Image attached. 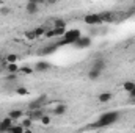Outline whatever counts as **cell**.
Returning <instances> with one entry per match:
<instances>
[{
    "label": "cell",
    "instance_id": "22",
    "mask_svg": "<svg viewBox=\"0 0 135 133\" xmlns=\"http://www.w3.org/2000/svg\"><path fill=\"white\" fill-rule=\"evenodd\" d=\"M134 88H135V81H126V83L123 85V89H124L126 93H131Z\"/></svg>",
    "mask_w": 135,
    "mask_h": 133
},
{
    "label": "cell",
    "instance_id": "9",
    "mask_svg": "<svg viewBox=\"0 0 135 133\" xmlns=\"http://www.w3.org/2000/svg\"><path fill=\"white\" fill-rule=\"evenodd\" d=\"M25 11H27L28 14H36V13L39 11V2H36V0L28 2V3L25 5Z\"/></svg>",
    "mask_w": 135,
    "mask_h": 133
},
{
    "label": "cell",
    "instance_id": "4",
    "mask_svg": "<svg viewBox=\"0 0 135 133\" xmlns=\"http://www.w3.org/2000/svg\"><path fill=\"white\" fill-rule=\"evenodd\" d=\"M91 44H93L91 36H80V38H79L72 45H74V47H77V49H88Z\"/></svg>",
    "mask_w": 135,
    "mask_h": 133
},
{
    "label": "cell",
    "instance_id": "11",
    "mask_svg": "<svg viewBox=\"0 0 135 133\" xmlns=\"http://www.w3.org/2000/svg\"><path fill=\"white\" fill-rule=\"evenodd\" d=\"M99 17H101V22H112L113 19H115V14L112 13V11H102L99 13Z\"/></svg>",
    "mask_w": 135,
    "mask_h": 133
},
{
    "label": "cell",
    "instance_id": "19",
    "mask_svg": "<svg viewBox=\"0 0 135 133\" xmlns=\"http://www.w3.org/2000/svg\"><path fill=\"white\" fill-rule=\"evenodd\" d=\"M25 132V129L21 125V124H17V125H13L9 130H8V133H24Z\"/></svg>",
    "mask_w": 135,
    "mask_h": 133
},
{
    "label": "cell",
    "instance_id": "30",
    "mask_svg": "<svg viewBox=\"0 0 135 133\" xmlns=\"http://www.w3.org/2000/svg\"><path fill=\"white\" fill-rule=\"evenodd\" d=\"M0 14H9V8L8 6H0Z\"/></svg>",
    "mask_w": 135,
    "mask_h": 133
},
{
    "label": "cell",
    "instance_id": "28",
    "mask_svg": "<svg viewBox=\"0 0 135 133\" xmlns=\"http://www.w3.org/2000/svg\"><path fill=\"white\" fill-rule=\"evenodd\" d=\"M41 124H42V125H49V124H50V117H49L47 114H44V116L41 117Z\"/></svg>",
    "mask_w": 135,
    "mask_h": 133
},
{
    "label": "cell",
    "instance_id": "18",
    "mask_svg": "<svg viewBox=\"0 0 135 133\" xmlns=\"http://www.w3.org/2000/svg\"><path fill=\"white\" fill-rule=\"evenodd\" d=\"M66 21L65 19H55L54 21V28H66Z\"/></svg>",
    "mask_w": 135,
    "mask_h": 133
},
{
    "label": "cell",
    "instance_id": "26",
    "mask_svg": "<svg viewBox=\"0 0 135 133\" xmlns=\"http://www.w3.org/2000/svg\"><path fill=\"white\" fill-rule=\"evenodd\" d=\"M17 80V74H8L5 75V81H16Z\"/></svg>",
    "mask_w": 135,
    "mask_h": 133
},
{
    "label": "cell",
    "instance_id": "5",
    "mask_svg": "<svg viewBox=\"0 0 135 133\" xmlns=\"http://www.w3.org/2000/svg\"><path fill=\"white\" fill-rule=\"evenodd\" d=\"M105 67H107L105 58H102V57H99V55H98V57L93 60V66H91V69H94V70H98V72H102Z\"/></svg>",
    "mask_w": 135,
    "mask_h": 133
},
{
    "label": "cell",
    "instance_id": "15",
    "mask_svg": "<svg viewBox=\"0 0 135 133\" xmlns=\"http://www.w3.org/2000/svg\"><path fill=\"white\" fill-rule=\"evenodd\" d=\"M112 99H113V94H112V93H101V94L98 96V100H99L101 103H107V102H110Z\"/></svg>",
    "mask_w": 135,
    "mask_h": 133
},
{
    "label": "cell",
    "instance_id": "6",
    "mask_svg": "<svg viewBox=\"0 0 135 133\" xmlns=\"http://www.w3.org/2000/svg\"><path fill=\"white\" fill-rule=\"evenodd\" d=\"M44 100H46V97H44V96H42V97H38V99H35V100H32V102L28 103V111H35V110H42Z\"/></svg>",
    "mask_w": 135,
    "mask_h": 133
},
{
    "label": "cell",
    "instance_id": "8",
    "mask_svg": "<svg viewBox=\"0 0 135 133\" xmlns=\"http://www.w3.org/2000/svg\"><path fill=\"white\" fill-rule=\"evenodd\" d=\"M50 67H52V64H50L49 61H46V60H39V61L35 64L33 69L36 70V72H46V70H49Z\"/></svg>",
    "mask_w": 135,
    "mask_h": 133
},
{
    "label": "cell",
    "instance_id": "27",
    "mask_svg": "<svg viewBox=\"0 0 135 133\" xmlns=\"http://www.w3.org/2000/svg\"><path fill=\"white\" fill-rule=\"evenodd\" d=\"M54 33H55V36H65L66 28H54Z\"/></svg>",
    "mask_w": 135,
    "mask_h": 133
},
{
    "label": "cell",
    "instance_id": "1",
    "mask_svg": "<svg viewBox=\"0 0 135 133\" xmlns=\"http://www.w3.org/2000/svg\"><path fill=\"white\" fill-rule=\"evenodd\" d=\"M119 119V113L118 111H107V113H102L99 116V119L93 124H90V129H105V127H110L113 125L115 122H118Z\"/></svg>",
    "mask_w": 135,
    "mask_h": 133
},
{
    "label": "cell",
    "instance_id": "24",
    "mask_svg": "<svg viewBox=\"0 0 135 133\" xmlns=\"http://www.w3.org/2000/svg\"><path fill=\"white\" fill-rule=\"evenodd\" d=\"M33 32H35V34H36V38H41V36L46 34V27H36Z\"/></svg>",
    "mask_w": 135,
    "mask_h": 133
},
{
    "label": "cell",
    "instance_id": "23",
    "mask_svg": "<svg viewBox=\"0 0 135 133\" xmlns=\"http://www.w3.org/2000/svg\"><path fill=\"white\" fill-rule=\"evenodd\" d=\"M16 94L17 96H28V89L25 86H17L16 88Z\"/></svg>",
    "mask_w": 135,
    "mask_h": 133
},
{
    "label": "cell",
    "instance_id": "37",
    "mask_svg": "<svg viewBox=\"0 0 135 133\" xmlns=\"http://www.w3.org/2000/svg\"><path fill=\"white\" fill-rule=\"evenodd\" d=\"M2 72H3V67L0 66V74H2Z\"/></svg>",
    "mask_w": 135,
    "mask_h": 133
},
{
    "label": "cell",
    "instance_id": "10",
    "mask_svg": "<svg viewBox=\"0 0 135 133\" xmlns=\"http://www.w3.org/2000/svg\"><path fill=\"white\" fill-rule=\"evenodd\" d=\"M57 49H58V44H57V42H52V44H49V45L42 47L39 53H41V55H50V53H54Z\"/></svg>",
    "mask_w": 135,
    "mask_h": 133
},
{
    "label": "cell",
    "instance_id": "20",
    "mask_svg": "<svg viewBox=\"0 0 135 133\" xmlns=\"http://www.w3.org/2000/svg\"><path fill=\"white\" fill-rule=\"evenodd\" d=\"M102 72H98V70H94V69H90V72H88V78L90 80H98L99 77H101Z\"/></svg>",
    "mask_w": 135,
    "mask_h": 133
},
{
    "label": "cell",
    "instance_id": "31",
    "mask_svg": "<svg viewBox=\"0 0 135 133\" xmlns=\"http://www.w3.org/2000/svg\"><path fill=\"white\" fill-rule=\"evenodd\" d=\"M127 96H129V100H131V99H135V88L131 91V93H127Z\"/></svg>",
    "mask_w": 135,
    "mask_h": 133
},
{
    "label": "cell",
    "instance_id": "12",
    "mask_svg": "<svg viewBox=\"0 0 135 133\" xmlns=\"http://www.w3.org/2000/svg\"><path fill=\"white\" fill-rule=\"evenodd\" d=\"M22 116H24V111H22V110H19V108H14V110L8 111V117H11L13 121H16V119H21Z\"/></svg>",
    "mask_w": 135,
    "mask_h": 133
},
{
    "label": "cell",
    "instance_id": "33",
    "mask_svg": "<svg viewBox=\"0 0 135 133\" xmlns=\"http://www.w3.org/2000/svg\"><path fill=\"white\" fill-rule=\"evenodd\" d=\"M127 14H129V16H131V14L134 16V14H135V6H134V8H129V11H127Z\"/></svg>",
    "mask_w": 135,
    "mask_h": 133
},
{
    "label": "cell",
    "instance_id": "34",
    "mask_svg": "<svg viewBox=\"0 0 135 133\" xmlns=\"http://www.w3.org/2000/svg\"><path fill=\"white\" fill-rule=\"evenodd\" d=\"M3 60H5V57H3V55H2V53H0V64H2V63H3Z\"/></svg>",
    "mask_w": 135,
    "mask_h": 133
},
{
    "label": "cell",
    "instance_id": "36",
    "mask_svg": "<svg viewBox=\"0 0 135 133\" xmlns=\"http://www.w3.org/2000/svg\"><path fill=\"white\" fill-rule=\"evenodd\" d=\"M129 102H131L132 105H135V99H131V100H129Z\"/></svg>",
    "mask_w": 135,
    "mask_h": 133
},
{
    "label": "cell",
    "instance_id": "13",
    "mask_svg": "<svg viewBox=\"0 0 135 133\" xmlns=\"http://www.w3.org/2000/svg\"><path fill=\"white\" fill-rule=\"evenodd\" d=\"M66 111H68V106L65 103H58V105L54 108V114H55V116H63Z\"/></svg>",
    "mask_w": 135,
    "mask_h": 133
},
{
    "label": "cell",
    "instance_id": "3",
    "mask_svg": "<svg viewBox=\"0 0 135 133\" xmlns=\"http://www.w3.org/2000/svg\"><path fill=\"white\" fill-rule=\"evenodd\" d=\"M83 22L86 24V25H91V27H98V25H101V17H99V13H90V14H86L85 17H83Z\"/></svg>",
    "mask_w": 135,
    "mask_h": 133
},
{
    "label": "cell",
    "instance_id": "2",
    "mask_svg": "<svg viewBox=\"0 0 135 133\" xmlns=\"http://www.w3.org/2000/svg\"><path fill=\"white\" fill-rule=\"evenodd\" d=\"M80 36H82L80 30H77V28H71V30H66V33H65V36H63V39H60L57 44H58V47H60V45H72Z\"/></svg>",
    "mask_w": 135,
    "mask_h": 133
},
{
    "label": "cell",
    "instance_id": "21",
    "mask_svg": "<svg viewBox=\"0 0 135 133\" xmlns=\"http://www.w3.org/2000/svg\"><path fill=\"white\" fill-rule=\"evenodd\" d=\"M33 72H35V69L30 66H22L19 69V74H25V75H32Z\"/></svg>",
    "mask_w": 135,
    "mask_h": 133
},
{
    "label": "cell",
    "instance_id": "25",
    "mask_svg": "<svg viewBox=\"0 0 135 133\" xmlns=\"http://www.w3.org/2000/svg\"><path fill=\"white\" fill-rule=\"evenodd\" d=\"M32 124H33V121H32L30 117H25V119L21 122V125H22L24 129H30V127H32Z\"/></svg>",
    "mask_w": 135,
    "mask_h": 133
},
{
    "label": "cell",
    "instance_id": "17",
    "mask_svg": "<svg viewBox=\"0 0 135 133\" xmlns=\"http://www.w3.org/2000/svg\"><path fill=\"white\" fill-rule=\"evenodd\" d=\"M5 61H6V64H13V63H17L19 61V57L16 53H8L5 57Z\"/></svg>",
    "mask_w": 135,
    "mask_h": 133
},
{
    "label": "cell",
    "instance_id": "32",
    "mask_svg": "<svg viewBox=\"0 0 135 133\" xmlns=\"http://www.w3.org/2000/svg\"><path fill=\"white\" fill-rule=\"evenodd\" d=\"M90 33L91 34H98V28H96V27H91V28H90Z\"/></svg>",
    "mask_w": 135,
    "mask_h": 133
},
{
    "label": "cell",
    "instance_id": "14",
    "mask_svg": "<svg viewBox=\"0 0 135 133\" xmlns=\"http://www.w3.org/2000/svg\"><path fill=\"white\" fill-rule=\"evenodd\" d=\"M46 113L42 111V110H35V111H28V117L32 119V121H35V119H39L41 121V117L44 116Z\"/></svg>",
    "mask_w": 135,
    "mask_h": 133
},
{
    "label": "cell",
    "instance_id": "7",
    "mask_svg": "<svg viewBox=\"0 0 135 133\" xmlns=\"http://www.w3.org/2000/svg\"><path fill=\"white\" fill-rule=\"evenodd\" d=\"M14 124H13V119L11 117H3L2 121H0V133H8V130L13 127Z\"/></svg>",
    "mask_w": 135,
    "mask_h": 133
},
{
    "label": "cell",
    "instance_id": "16",
    "mask_svg": "<svg viewBox=\"0 0 135 133\" xmlns=\"http://www.w3.org/2000/svg\"><path fill=\"white\" fill-rule=\"evenodd\" d=\"M19 64L17 63H13V64H6V67H5V70L8 72V74H19Z\"/></svg>",
    "mask_w": 135,
    "mask_h": 133
},
{
    "label": "cell",
    "instance_id": "38",
    "mask_svg": "<svg viewBox=\"0 0 135 133\" xmlns=\"http://www.w3.org/2000/svg\"><path fill=\"white\" fill-rule=\"evenodd\" d=\"M0 121H2V119H0Z\"/></svg>",
    "mask_w": 135,
    "mask_h": 133
},
{
    "label": "cell",
    "instance_id": "35",
    "mask_svg": "<svg viewBox=\"0 0 135 133\" xmlns=\"http://www.w3.org/2000/svg\"><path fill=\"white\" fill-rule=\"evenodd\" d=\"M24 133H33V132H32L30 129H25V132H24Z\"/></svg>",
    "mask_w": 135,
    "mask_h": 133
},
{
    "label": "cell",
    "instance_id": "29",
    "mask_svg": "<svg viewBox=\"0 0 135 133\" xmlns=\"http://www.w3.org/2000/svg\"><path fill=\"white\" fill-rule=\"evenodd\" d=\"M25 38L33 41V39H36V34H35V32H27V33H25Z\"/></svg>",
    "mask_w": 135,
    "mask_h": 133
}]
</instances>
